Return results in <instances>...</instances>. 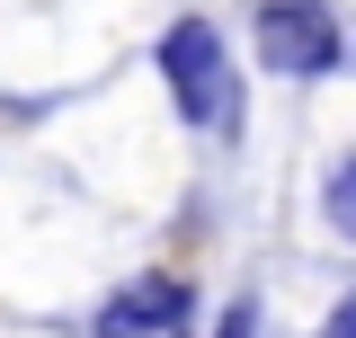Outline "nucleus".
Returning <instances> with one entry per match:
<instances>
[{
  "label": "nucleus",
  "instance_id": "1",
  "mask_svg": "<svg viewBox=\"0 0 356 338\" xmlns=\"http://www.w3.org/2000/svg\"><path fill=\"white\" fill-rule=\"evenodd\" d=\"M161 81H170L178 116L196 134H214V143H232L241 134V72H232V54H222V27L214 18H178L170 36H161Z\"/></svg>",
  "mask_w": 356,
  "mask_h": 338
},
{
  "label": "nucleus",
  "instance_id": "2",
  "mask_svg": "<svg viewBox=\"0 0 356 338\" xmlns=\"http://www.w3.org/2000/svg\"><path fill=\"white\" fill-rule=\"evenodd\" d=\"M259 63L285 81H321L348 63V36L321 0H259Z\"/></svg>",
  "mask_w": 356,
  "mask_h": 338
},
{
  "label": "nucleus",
  "instance_id": "3",
  "mask_svg": "<svg viewBox=\"0 0 356 338\" xmlns=\"http://www.w3.org/2000/svg\"><path fill=\"white\" fill-rule=\"evenodd\" d=\"M178 321H187V285L178 276H143V285L98 303V338H170Z\"/></svg>",
  "mask_w": 356,
  "mask_h": 338
},
{
  "label": "nucleus",
  "instance_id": "4",
  "mask_svg": "<svg viewBox=\"0 0 356 338\" xmlns=\"http://www.w3.org/2000/svg\"><path fill=\"white\" fill-rule=\"evenodd\" d=\"M321 205H330V223H339V232L356 241V152H348L339 169H330V196H321Z\"/></svg>",
  "mask_w": 356,
  "mask_h": 338
},
{
  "label": "nucleus",
  "instance_id": "5",
  "mask_svg": "<svg viewBox=\"0 0 356 338\" xmlns=\"http://www.w3.org/2000/svg\"><path fill=\"white\" fill-rule=\"evenodd\" d=\"M214 338H259V303H232V312H222V330Z\"/></svg>",
  "mask_w": 356,
  "mask_h": 338
},
{
  "label": "nucleus",
  "instance_id": "6",
  "mask_svg": "<svg viewBox=\"0 0 356 338\" xmlns=\"http://www.w3.org/2000/svg\"><path fill=\"white\" fill-rule=\"evenodd\" d=\"M321 338H356V294L339 303V312H330V330H321Z\"/></svg>",
  "mask_w": 356,
  "mask_h": 338
},
{
  "label": "nucleus",
  "instance_id": "7",
  "mask_svg": "<svg viewBox=\"0 0 356 338\" xmlns=\"http://www.w3.org/2000/svg\"><path fill=\"white\" fill-rule=\"evenodd\" d=\"M348 54H356V45H348Z\"/></svg>",
  "mask_w": 356,
  "mask_h": 338
}]
</instances>
